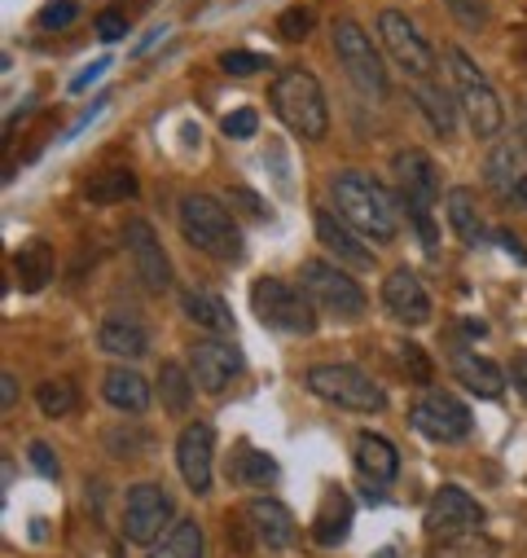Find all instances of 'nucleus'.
I'll return each mask as SVG.
<instances>
[{"label": "nucleus", "instance_id": "1", "mask_svg": "<svg viewBox=\"0 0 527 558\" xmlns=\"http://www.w3.org/2000/svg\"><path fill=\"white\" fill-rule=\"evenodd\" d=\"M334 211L365 238L373 242H391L395 233H401V211H395V198L387 194L382 181H373L369 172H339L334 177Z\"/></svg>", "mask_w": 527, "mask_h": 558}, {"label": "nucleus", "instance_id": "2", "mask_svg": "<svg viewBox=\"0 0 527 558\" xmlns=\"http://www.w3.org/2000/svg\"><path fill=\"white\" fill-rule=\"evenodd\" d=\"M181 233H185L189 246H198L203 255H211L220 264H237L242 251H246L237 220L211 194H185L181 198Z\"/></svg>", "mask_w": 527, "mask_h": 558}, {"label": "nucleus", "instance_id": "3", "mask_svg": "<svg viewBox=\"0 0 527 558\" xmlns=\"http://www.w3.org/2000/svg\"><path fill=\"white\" fill-rule=\"evenodd\" d=\"M269 101L278 110V119L304 136V142H321V136L330 132V106H326V93L317 84V75L299 71V66H286L273 88H269Z\"/></svg>", "mask_w": 527, "mask_h": 558}, {"label": "nucleus", "instance_id": "4", "mask_svg": "<svg viewBox=\"0 0 527 558\" xmlns=\"http://www.w3.org/2000/svg\"><path fill=\"white\" fill-rule=\"evenodd\" d=\"M250 308L264 326L282 330V335H312L317 330L312 295L304 287L282 282V277H259V282L250 287Z\"/></svg>", "mask_w": 527, "mask_h": 558}, {"label": "nucleus", "instance_id": "5", "mask_svg": "<svg viewBox=\"0 0 527 558\" xmlns=\"http://www.w3.org/2000/svg\"><path fill=\"white\" fill-rule=\"evenodd\" d=\"M308 391L321 396L326 404H339V409H352V413H382L387 409V391L356 365H343V361H326V365H312L304 374Z\"/></svg>", "mask_w": 527, "mask_h": 558}, {"label": "nucleus", "instance_id": "6", "mask_svg": "<svg viewBox=\"0 0 527 558\" xmlns=\"http://www.w3.org/2000/svg\"><path fill=\"white\" fill-rule=\"evenodd\" d=\"M391 168H395V181H401V198L409 207V220L418 225L422 242L436 246L440 242V229H436L431 207L440 203V172H436L431 155L427 150H401Z\"/></svg>", "mask_w": 527, "mask_h": 558}, {"label": "nucleus", "instance_id": "7", "mask_svg": "<svg viewBox=\"0 0 527 558\" xmlns=\"http://www.w3.org/2000/svg\"><path fill=\"white\" fill-rule=\"evenodd\" d=\"M449 71H453V88H457V106L466 110V123L475 136H497L505 123V110L497 101V88L488 84V75L479 71V62L466 49H449Z\"/></svg>", "mask_w": 527, "mask_h": 558}, {"label": "nucleus", "instance_id": "8", "mask_svg": "<svg viewBox=\"0 0 527 558\" xmlns=\"http://www.w3.org/2000/svg\"><path fill=\"white\" fill-rule=\"evenodd\" d=\"M299 287L312 295V304L339 322H360L365 317V291L356 287V277H347L330 259H304Z\"/></svg>", "mask_w": 527, "mask_h": 558}, {"label": "nucleus", "instance_id": "9", "mask_svg": "<svg viewBox=\"0 0 527 558\" xmlns=\"http://www.w3.org/2000/svg\"><path fill=\"white\" fill-rule=\"evenodd\" d=\"M172 527V497L163 484L146 480V484H132L123 497V536L132 545H155L163 541Z\"/></svg>", "mask_w": 527, "mask_h": 558}, {"label": "nucleus", "instance_id": "10", "mask_svg": "<svg viewBox=\"0 0 527 558\" xmlns=\"http://www.w3.org/2000/svg\"><path fill=\"white\" fill-rule=\"evenodd\" d=\"M334 53H339L347 80H352L360 93L387 97V71H382L378 49L369 45V32H360L352 19H339V23H334Z\"/></svg>", "mask_w": 527, "mask_h": 558}, {"label": "nucleus", "instance_id": "11", "mask_svg": "<svg viewBox=\"0 0 527 558\" xmlns=\"http://www.w3.org/2000/svg\"><path fill=\"white\" fill-rule=\"evenodd\" d=\"M378 36H382L387 53L395 58V66H405V75L427 80V75L436 71V49H431V40H427L401 10H382V14H378Z\"/></svg>", "mask_w": 527, "mask_h": 558}, {"label": "nucleus", "instance_id": "12", "mask_svg": "<svg viewBox=\"0 0 527 558\" xmlns=\"http://www.w3.org/2000/svg\"><path fill=\"white\" fill-rule=\"evenodd\" d=\"M409 423H414V432H422L436 445H457L470 436V409L453 391H427L409 409Z\"/></svg>", "mask_w": 527, "mask_h": 558}, {"label": "nucleus", "instance_id": "13", "mask_svg": "<svg viewBox=\"0 0 527 558\" xmlns=\"http://www.w3.org/2000/svg\"><path fill=\"white\" fill-rule=\"evenodd\" d=\"M123 242H127V255H132V268H137V277L150 287V291H172V259L155 233L150 220L132 216L123 225Z\"/></svg>", "mask_w": 527, "mask_h": 558}, {"label": "nucleus", "instance_id": "14", "mask_svg": "<svg viewBox=\"0 0 527 558\" xmlns=\"http://www.w3.org/2000/svg\"><path fill=\"white\" fill-rule=\"evenodd\" d=\"M176 466H181V480L189 484L194 497L211 493V471H216V432H211V423H189L176 436Z\"/></svg>", "mask_w": 527, "mask_h": 558}, {"label": "nucleus", "instance_id": "15", "mask_svg": "<svg viewBox=\"0 0 527 558\" xmlns=\"http://www.w3.org/2000/svg\"><path fill=\"white\" fill-rule=\"evenodd\" d=\"M427 532L431 536H462V532H479L483 527V506L466 493V488H440L427 506Z\"/></svg>", "mask_w": 527, "mask_h": 558}, {"label": "nucleus", "instance_id": "16", "mask_svg": "<svg viewBox=\"0 0 527 558\" xmlns=\"http://www.w3.org/2000/svg\"><path fill=\"white\" fill-rule=\"evenodd\" d=\"M483 181L497 198L523 203V190H527V142L523 136H505V142L492 146V155L483 163Z\"/></svg>", "mask_w": 527, "mask_h": 558}, {"label": "nucleus", "instance_id": "17", "mask_svg": "<svg viewBox=\"0 0 527 558\" xmlns=\"http://www.w3.org/2000/svg\"><path fill=\"white\" fill-rule=\"evenodd\" d=\"M242 352L233 348V343H224V339H198L194 348H189V374H194V383L203 387V391H224L237 374H242Z\"/></svg>", "mask_w": 527, "mask_h": 558}, {"label": "nucleus", "instance_id": "18", "mask_svg": "<svg viewBox=\"0 0 527 558\" xmlns=\"http://www.w3.org/2000/svg\"><path fill=\"white\" fill-rule=\"evenodd\" d=\"M382 304H387V313H391L395 322H405V326H427V322H431V295H427V287L418 282L414 268H391V272H387Z\"/></svg>", "mask_w": 527, "mask_h": 558}, {"label": "nucleus", "instance_id": "19", "mask_svg": "<svg viewBox=\"0 0 527 558\" xmlns=\"http://www.w3.org/2000/svg\"><path fill=\"white\" fill-rule=\"evenodd\" d=\"M246 523H250V536L264 545V549H286L295 541V514L278 501V497H250L242 506Z\"/></svg>", "mask_w": 527, "mask_h": 558}, {"label": "nucleus", "instance_id": "20", "mask_svg": "<svg viewBox=\"0 0 527 558\" xmlns=\"http://www.w3.org/2000/svg\"><path fill=\"white\" fill-rule=\"evenodd\" d=\"M97 348L106 356H119V361H142L150 352V330L142 317H132V313H110L97 330Z\"/></svg>", "mask_w": 527, "mask_h": 558}, {"label": "nucleus", "instance_id": "21", "mask_svg": "<svg viewBox=\"0 0 527 558\" xmlns=\"http://www.w3.org/2000/svg\"><path fill=\"white\" fill-rule=\"evenodd\" d=\"M317 238H321V246H326L334 259H343V264H352V268H373V251L360 242L365 233H356L339 211H330V207L317 211Z\"/></svg>", "mask_w": 527, "mask_h": 558}, {"label": "nucleus", "instance_id": "22", "mask_svg": "<svg viewBox=\"0 0 527 558\" xmlns=\"http://www.w3.org/2000/svg\"><path fill=\"white\" fill-rule=\"evenodd\" d=\"M352 458H356V471L369 488H387L395 480V471H401V453H395V445L378 432H360L352 445Z\"/></svg>", "mask_w": 527, "mask_h": 558}, {"label": "nucleus", "instance_id": "23", "mask_svg": "<svg viewBox=\"0 0 527 558\" xmlns=\"http://www.w3.org/2000/svg\"><path fill=\"white\" fill-rule=\"evenodd\" d=\"M453 378L466 387V391H475L479 400H497L501 391H505V374H501V365H492L488 356H479V352H470V348H453Z\"/></svg>", "mask_w": 527, "mask_h": 558}, {"label": "nucleus", "instance_id": "24", "mask_svg": "<svg viewBox=\"0 0 527 558\" xmlns=\"http://www.w3.org/2000/svg\"><path fill=\"white\" fill-rule=\"evenodd\" d=\"M101 396H106V404H114L119 413H132V417L150 409V383L137 369H127V365H114L101 378Z\"/></svg>", "mask_w": 527, "mask_h": 558}, {"label": "nucleus", "instance_id": "25", "mask_svg": "<svg viewBox=\"0 0 527 558\" xmlns=\"http://www.w3.org/2000/svg\"><path fill=\"white\" fill-rule=\"evenodd\" d=\"M181 308H185V317H189L194 326H203V330H211V335H233V313H229V304H224L220 295L189 287V291H181Z\"/></svg>", "mask_w": 527, "mask_h": 558}, {"label": "nucleus", "instance_id": "26", "mask_svg": "<svg viewBox=\"0 0 527 558\" xmlns=\"http://www.w3.org/2000/svg\"><path fill=\"white\" fill-rule=\"evenodd\" d=\"M444 207H449V225H453V233H457L466 246H479V242H483V216H479L475 190L453 185V190L444 194Z\"/></svg>", "mask_w": 527, "mask_h": 558}, {"label": "nucleus", "instance_id": "27", "mask_svg": "<svg viewBox=\"0 0 527 558\" xmlns=\"http://www.w3.org/2000/svg\"><path fill=\"white\" fill-rule=\"evenodd\" d=\"M53 268H58V259H53V246H49L45 238H32V242L14 255V272H19L23 291H40V287H49Z\"/></svg>", "mask_w": 527, "mask_h": 558}, {"label": "nucleus", "instance_id": "28", "mask_svg": "<svg viewBox=\"0 0 527 558\" xmlns=\"http://www.w3.org/2000/svg\"><path fill=\"white\" fill-rule=\"evenodd\" d=\"M347 532H352V501H347V493H330L321 514H317L312 536H317L321 549H334V545L347 541Z\"/></svg>", "mask_w": 527, "mask_h": 558}, {"label": "nucleus", "instance_id": "29", "mask_svg": "<svg viewBox=\"0 0 527 558\" xmlns=\"http://www.w3.org/2000/svg\"><path fill=\"white\" fill-rule=\"evenodd\" d=\"M159 400H163V409L172 417H185L189 404H194V374L185 365H176V361H163L159 365Z\"/></svg>", "mask_w": 527, "mask_h": 558}, {"label": "nucleus", "instance_id": "30", "mask_svg": "<svg viewBox=\"0 0 527 558\" xmlns=\"http://www.w3.org/2000/svg\"><path fill=\"white\" fill-rule=\"evenodd\" d=\"M273 475H278V462H273L269 453H259V449H250V445H237V453H233V462H229V480H233V484L259 488V484H269Z\"/></svg>", "mask_w": 527, "mask_h": 558}, {"label": "nucleus", "instance_id": "31", "mask_svg": "<svg viewBox=\"0 0 527 558\" xmlns=\"http://www.w3.org/2000/svg\"><path fill=\"white\" fill-rule=\"evenodd\" d=\"M203 549H207L203 527H198L194 519H176V523L168 527V536L159 541L155 558H203Z\"/></svg>", "mask_w": 527, "mask_h": 558}, {"label": "nucleus", "instance_id": "32", "mask_svg": "<svg viewBox=\"0 0 527 558\" xmlns=\"http://www.w3.org/2000/svg\"><path fill=\"white\" fill-rule=\"evenodd\" d=\"M84 194H88V203H123V198L137 194V177L127 168H106L84 185Z\"/></svg>", "mask_w": 527, "mask_h": 558}, {"label": "nucleus", "instance_id": "33", "mask_svg": "<svg viewBox=\"0 0 527 558\" xmlns=\"http://www.w3.org/2000/svg\"><path fill=\"white\" fill-rule=\"evenodd\" d=\"M501 545L492 536L479 532H462V536H440V545L431 549V558H497Z\"/></svg>", "mask_w": 527, "mask_h": 558}, {"label": "nucleus", "instance_id": "34", "mask_svg": "<svg viewBox=\"0 0 527 558\" xmlns=\"http://www.w3.org/2000/svg\"><path fill=\"white\" fill-rule=\"evenodd\" d=\"M418 110L427 114V123L440 132V136H449L453 132V123H457V106L449 101V93L444 88H436V84H418Z\"/></svg>", "mask_w": 527, "mask_h": 558}, {"label": "nucleus", "instance_id": "35", "mask_svg": "<svg viewBox=\"0 0 527 558\" xmlns=\"http://www.w3.org/2000/svg\"><path fill=\"white\" fill-rule=\"evenodd\" d=\"M36 404H40L45 417H66V413L79 404V391H75L71 378H45V383L36 387Z\"/></svg>", "mask_w": 527, "mask_h": 558}, {"label": "nucleus", "instance_id": "36", "mask_svg": "<svg viewBox=\"0 0 527 558\" xmlns=\"http://www.w3.org/2000/svg\"><path fill=\"white\" fill-rule=\"evenodd\" d=\"M106 449H110V458H142L150 449V436L137 432L132 423H123V427H110L106 432Z\"/></svg>", "mask_w": 527, "mask_h": 558}, {"label": "nucleus", "instance_id": "37", "mask_svg": "<svg viewBox=\"0 0 527 558\" xmlns=\"http://www.w3.org/2000/svg\"><path fill=\"white\" fill-rule=\"evenodd\" d=\"M395 361H401V369H405L409 383H418V387L431 383V361H427V352L418 343H395Z\"/></svg>", "mask_w": 527, "mask_h": 558}, {"label": "nucleus", "instance_id": "38", "mask_svg": "<svg viewBox=\"0 0 527 558\" xmlns=\"http://www.w3.org/2000/svg\"><path fill=\"white\" fill-rule=\"evenodd\" d=\"M449 5V14L457 19V27H466V32H483L488 27V0H444Z\"/></svg>", "mask_w": 527, "mask_h": 558}, {"label": "nucleus", "instance_id": "39", "mask_svg": "<svg viewBox=\"0 0 527 558\" xmlns=\"http://www.w3.org/2000/svg\"><path fill=\"white\" fill-rule=\"evenodd\" d=\"M312 32V10L308 5H291L278 14V36L282 40H304Z\"/></svg>", "mask_w": 527, "mask_h": 558}, {"label": "nucleus", "instance_id": "40", "mask_svg": "<svg viewBox=\"0 0 527 558\" xmlns=\"http://www.w3.org/2000/svg\"><path fill=\"white\" fill-rule=\"evenodd\" d=\"M255 128H259V114H255L250 106L229 110V114L220 119V132H224V136H233V142H246V136H255Z\"/></svg>", "mask_w": 527, "mask_h": 558}, {"label": "nucleus", "instance_id": "41", "mask_svg": "<svg viewBox=\"0 0 527 558\" xmlns=\"http://www.w3.org/2000/svg\"><path fill=\"white\" fill-rule=\"evenodd\" d=\"M259 66H269V58L246 53V49H229V53H220V71H224V75H255Z\"/></svg>", "mask_w": 527, "mask_h": 558}, {"label": "nucleus", "instance_id": "42", "mask_svg": "<svg viewBox=\"0 0 527 558\" xmlns=\"http://www.w3.org/2000/svg\"><path fill=\"white\" fill-rule=\"evenodd\" d=\"M75 19H79L75 0H58V5H45V10H40V27H49V32H62V27H71Z\"/></svg>", "mask_w": 527, "mask_h": 558}, {"label": "nucleus", "instance_id": "43", "mask_svg": "<svg viewBox=\"0 0 527 558\" xmlns=\"http://www.w3.org/2000/svg\"><path fill=\"white\" fill-rule=\"evenodd\" d=\"M27 458H32L36 475H45V480H58V475H62V462H58V453H53L45 440H32V445H27Z\"/></svg>", "mask_w": 527, "mask_h": 558}, {"label": "nucleus", "instance_id": "44", "mask_svg": "<svg viewBox=\"0 0 527 558\" xmlns=\"http://www.w3.org/2000/svg\"><path fill=\"white\" fill-rule=\"evenodd\" d=\"M97 36H101L106 45L123 40V36H127V19H123L119 10H106V14H97Z\"/></svg>", "mask_w": 527, "mask_h": 558}, {"label": "nucleus", "instance_id": "45", "mask_svg": "<svg viewBox=\"0 0 527 558\" xmlns=\"http://www.w3.org/2000/svg\"><path fill=\"white\" fill-rule=\"evenodd\" d=\"M492 238H497V246H501V251H505V255H514V259H518V264H527V246H518V238H514V233H510V229H497V233H492Z\"/></svg>", "mask_w": 527, "mask_h": 558}, {"label": "nucleus", "instance_id": "46", "mask_svg": "<svg viewBox=\"0 0 527 558\" xmlns=\"http://www.w3.org/2000/svg\"><path fill=\"white\" fill-rule=\"evenodd\" d=\"M0 404H5V413H14V404H19V378L10 369L0 374Z\"/></svg>", "mask_w": 527, "mask_h": 558}, {"label": "nucleus", "instance_id": "47", "mask_svg": "<svg viewBox=\"0 0 527 558\" xmlns=\"http://www.w3.org/2000/svg\"><path fill=\"white\" fill-rule=\"evenodd\" d=\"M510 383L518 387V396L527 400V352L523 356H514V365H510Z\"/></svg>", "mask_w": 527, "mask_h": 558}, {"label": "nucleus", "instance_id": "48", "mask_svg": "<svg viewBox=\"0 0 527 558\" xmlns=\"http://www.w3.org/2000/svg\"><path fill=\"white\" fill-rule=\"evenodd\" d=\"M106 66H110V62H106V58H101V62H93V66H88V71H79V75H75V80H71V88H75V93H84V88H88V84H93V80H97V75H101V71H106Z\"/></svg>", "mask_w": 527, "mask_h": 558}]
</instances>
